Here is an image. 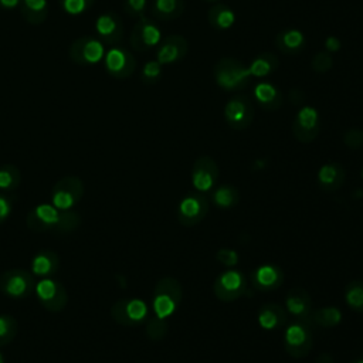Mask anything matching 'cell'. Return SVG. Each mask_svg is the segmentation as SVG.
Instances as JSON below:
<instances>
[{"instance_id":"cell-1","label":"cell","mask_w":363,"mask_h":363,"mask_svg":"<svg viewBox=\"0 0 363 363\" xmlns=\"http://www.w3.org/2000/svg\"><path fill=\"white\" fill-rule=\"evenodd\" d=\"M213 75L216 84L227 92L242 89L252 78L248 67L233 57L220 58L213 67Z\"/></svg>"},{"instance_id":"cell-2","label":"cell","mask_w":363,"mask_h":363,"mask_svg":"<svg viewBox=\"0 0 363 363\" xmlns=\"http://www.w3.org/2000/svg\"><path fill=\"white\" fill-rule=\"evenodd\" d=\"M183 298L180 282L173 277L160 278L153 291V311L157 318L166 319L173 315Z\"/></svg>"},{"instance_id":"cell-3","label":"cell","mask_w":363,"mask_h":363,"mask_svg":"<svg viewBox=\"0 0 363 363\" xmlns=\"http://www.w3.org/2000/svg\"><path fill=\"white\" fill-rule=\"evenodd\" d=\"M313 346V335L311 323L306 320H294L285 328L284 347L294 359H303L309 354Z\"/></svg>"},{"instance_id":"cell-4","label":"cell","mask_w":363,"mask_h":363,"mask_svg":"<svg viewBox=\"0 0 363 363\" xmlns=\"http://www.w3.org/2000/svg\"><path fill=\"white\" fill-rule=\"evenodd\" d=\"M105 44L92 35H81L68 48L69 60L78 65H95L104 61Z\"/></svg>"},{"instance_id":"cell-5","label":"cell","mask_w":363,"mask_h":363,"mask_svg":"<svg viewBox=\"0 0 363 363\" xmlns=\"http://www.w3.org/2000/svg\"><path fill=\"white\" fill-rule=\"evenodd\" d=\"M254 116V105L247 94L234 95L224 106L225 122L234 130L247 129L252 123Z\"/></svg>"},{"instance_id":"cell-6","label":"cell","mask_w":363,"mask_h":363,"mask_svg":"<svg viewBox=\"0 0 363 363\" xmlns=\"http://www.w3.org/2000/svg\"><path fill=\"white\" fill-rule=\"evenodd\" d=\"M247 289L245 275L234 268H228L217 275L213 282V292L223 302H233L244 295Z\"/></svg>"},{"instance_id":"cell-7","label":"cell","mask_w":363,"mask_h":363,"mask_svg":"<svg viewBox=\"0 0 363 363\" xmlns=\"http://www.w3.org/2000/svg\"><path fill=\"white\" fill-rule=\"evenodd\" d=\"M320 126L322 123L319 112L313 106L305 105L295 115L291 125V130L298 142L311 143L319 135Z\"/></svg>"},{"instance_id":"cell-8","label":"cell","mask_w":363,"mask_h":363,"mask_svg":"<svg viewBox=\"0 0 363 363\" xmlns=\"http://www.w3.org/2000/svg\"><path fill=\"white\" fill-rule=\"evenodd\" d=\"M160 41H162V28L159 27V24L146 16L139 17L129 37V43L132 48L139 52H143L159 45Z\"/></svg>"},{"instance_id":"cell-9","label":"cell","mask_w":363,"mask_h":363,"mask_svg":"<svg viewBox=\"0 0 363 363\" xmlns=\"http://www.w3.org/2000/svg\"><path fill=\"white\" fill-rule=\"evenodd\" d=\"M105 71L116 79L129 78L136 69V60L130 51L119 45L111 47L104 57Z\"/></svg>"},{"instance_id":"cell-10","label":"cell","mask_w":363,"mask_h":363,"mask_svg":"<svg viewBox=\"0 0 363 363\" xmlns=\"http://www.w3.org/2000/svg\"><path fill=\"white\" fill-rule=\"evenodd\" d=\"M208 213V200L203 194L190 193L184 196L176 210L177 220L184 227H194L204 220Z\"/></svg>"},{"instance_id":"cell-11","label":"cell","mask_w":363,"mask_h":363,"mask_svg":"<svg viewBox=\"0 0 363 363\" xmlns=\"http://www.w3.org/2000/svg\"><path fill=\"white\" fill-rule=\"evenodd\" d=\"M220 176V169L216 160L208 156L203 155L199 156L191 167V184L199 191H210L216 187Z\"/></svg>"},{"instance_id":"cell-12","label":"cell","mask_w":363,"mask_h":363,"mask_svg":"<svg viewBox=\"0 0 363 363\" xmlns=\"http://www.w3.org/2000/svg\"><path fill=\"white\" fill-rule=\"evenodd\" d=\"M96 37L106 45H118L123 37L122 18L113 11H104L95 20Z\"/></svg>"},{"instance_id":"cell-13","label":"cell","mask_w":363,"mask_h":363,"mask_svg":"<svg viewBox=\"0 0 363 363\" xmlns=\"http://www.w3.org/2000/svg\"><path fill=\"white\" fill-rule=\"evenodd\" d=\"M189 52V41L180 34H170L162 38L157 45L156 60L162 65L173 64L183 60Z\"/></svg>"},{"instance_id":"cell-14","label":"cell","mask_w":363,"mask_h":363,"mask_svg":"<svg viewBox=\"0 0 363 363\" xmlns=\"http://www.w3.org/2000/svg\"><path fill=\"white\" fill-rule=\"evenodd\" d=\"M284 271L274 264H262L251 272L252 286L261 292L278 289L284 282Z\"/></svg>"},{"instance_id":"cell-15","label":"cell","mask_w":363,"mask_h":363,"mask_svg":"<svg viewBox=\"0 0 363 363\" xmlns=\"http://www.w3.org/2000/svg\"><path fill=\"white\" fill-rule=\"evenodd\" d=\"M112 315L122 325H136L146 318L147 305L142 299L119 301L113 305Z\"/></svg>"},{"instance_id":"cell-16","label":"cell","mask_w":363,"mask_h":363,"mask_svg":"<svg viewBox=\"0 0 363 363\" xmlns=\"http://www.w3.org/2000/svg\"><path fill=\"white\" fill-rule=\"evenodd\" d=\"M285 309L295 318L309 322L313 311L312 298L303 288H292L285 296ZM311 323V322H309Z\"/></svg>"},{"instance_id":"cell-17","label":"cell","mask_w":363,"mask_h":363,"mask_svg":"<svg viewBox=\"0 0 363 363\" xmlns=\"http://www.w3.org/2000/svg\"><path fill=\"white\" fill-rule=\"evenodd\" d=\"M257 322L265 330H275L286 325L288 312L279 303H264L257 313Z\"/></svg>"},{"instance_id":"cell-18","label":"cell","mask_w":363,"mask_h":363,"mask_svg":"<svg viewBox=\"0 0 363 363\" xmlns=\"http://www.w3.org/2000/svg\"><path fill=\"white\" fill-rule=\"evenodd\" d=\"M346 179V172L340 163L329 162L320 166L318 172V184L323 191L332 193L339 190Z\"/></svg>"},{"instance_id":"cell-19","label":"cell","mask_w":363,"mask_h":363,"mask_svg":"<svg viewBox=\"0 0 363 363\" xmlns=\"http://www.w3.org/2000/svg\"><path fill=\"white\" fill-rule=\"evenodd\" d=\"M254 98H255V102L265 111H275L284 102L281 89L267 81L257 82L254 88Z\"/></svg>"},{"instance_id":"cell-20","label":"cell","mask_w":363,"mask_h":363,"mask_svg":"<svg viewBox=\"0 0 363 363\" xmlns=\"http://www.w3.org/2000/svg\"><path fill=\"white\" fill-rule=\"evenodd\" d=\"M274 43L277 45V48L286 55H294L301 52L305 45H306V38L303 35V33L301 30L296 28H286L279 31L275 38Z\"/></svg>"},{"instance_id":"cell-21","label":"cell","mask_w":363,"mask_h":363,"mask_svg":"<svg viewBox=\"0 0 363 363\" xmlns=\"http://www.w3.org/2000/svg\"><path fill=\"white\" fill-rule=\"evenodd\" d=\"M184 9V0H153L150 4V14L159 21H170L179 18Z\"/></svg>"},{"instance_id":"cell-22","label":"cell","mask_w":363,"mask_h":363,"mask_svg":"<svg viewBox=\"0 0 363 363\" xmlns=\"http://www.w3.org/2000/svg\"><path fill=\"white\" fill-rule=\"evenodd\" d=\"M18 10L28 24L38 26L48 16V0H21Z\"/></svg>"},{"instance_id":"cell-23","label":"cell","mask_w":363,"mask_h":363,"mask_svg":"<svg viewBox=\"0 0 363 363\" xmlns=\"http://www.w3.org/2000/svg\"><path fill=\"white\" fill-rule=\"evenodd\" d=\"M207 21L214 30L224 31L234 24L235 14L227 4L216 3L207 13Z\"/></svg>"},{"instance_id":"cell-24","label":"cell","mask_w":363,"mask_h":363,"mask_svg":"<svg viewBox=\"0 0 363 363\" xmlns=\"http://www.w3.org/2000/svg\"><path fill=\"white\" fill-rule=\"evenodd\" d=\"M279 67V60L275 54L267 51V52H261L259 55H257L248 69H250V74L251 77H255V78H264V77H268L271 75L272 72H275Z\"/></svg>"},{"instance_id":"cell-25","label":"cell","mask_w":363,"mask_h":363,"mask_svg":"<svg viewBox=\"0 0 363 363\" xmlns=\"http://www.w3.org/2000/svg\"><path fill=\"white\" fill-rule=\"evenodd\" d=\"M342 319H343V315L339 308L323 306L312 311L309 322L322 328H333V326H337L342 322Z\"/></svg>"},{"instance_id":"cell-26","label":"cell","mask_w":363,"mask_h":363,"mask_svg":"<svg viewBox=\"0 0 363 363\" xmlns=\"http://www.w3.org/2000/svg\"><path fill=\"white\" fill-rule=\"evenodd\" d=\"M211 200H213L214 206H217L218 208L228 210L238 203L240 193H238L237 187L233 184H221L213 191Z\"/></svg>"},{"instance_id":"cell-27","label":"cell","mask_w":363,"mask_h":363,"mask_svg":"<svg viewBox=\"0 0 363 363\" xmlns=\"http://www.w3.org/2000/svg\"><path fill=\"white\" fill-rule=\"evenodd\" d=\"M345 301L352 311L363 313V281L353 279L346 285Z\"/></svg>"},{"instance_id":"cell-28","label":"cell","mask_w":363,"mask_h":363,"mask_svg":"<svg viewBox=\"0 0 363 363\" xmlns=\"http://www.w3.org/2000/svg\"><path fill=\"white\" fill-rule=\"evenodd\" d=\"M162 74H163L162 64L157 60H150L142 68L140 81L145 85H153V84H157L160 81Z\"/></svg>"},{"instance_id":"cell-29","label":"cell","mask_w":363,"mask_h":363,"mask_svg":"<svg viewBox=\"0 0 363 363\" xmlns=\"http://www.w3.org/2000/svg\"><path fill=\"white\" fill-rule=\"evenodd\" d=\"M60 7L69 16H81L86 13L95 3V0H58Z\"/></svg>"},{"instance_id":"cell-30","label":"cell","mask_w":363,"mask_h":363,"mask_svg":"<svg viewBox=\"0 0 363 363\" xmlns=\"http://www.w3.org/2000/svg\"><path fill=\"white\" fill-rule=\"evenodd\" d=\"M35 217L44 224V225H52V224H58L61 220L60 213L57 211V208L54 206L50 204H40L35 207L34 210Z\"/></svg>"},{"instance_id":"cell-31","label":"cell","mask_w":363,"mask_h":363,"mask_svg":"<svg viewBox=\"0 0 363 363\" xmlns=\"http://www.w3.org/2000/svg\"><path fill=\"white\" fill-rule=\"evenodd\" d=\"M4 291L11 296H21L28 291L27 277L23 275H11L4 285Z\"/></svg>"},{"instance_id":"cell-32","label":"cell","mask_w":363,"mask_h":363,"mask_svg":"<svg viewBox=\"0 0 363 363\" xmlns=\"http://www.w3.org/2000/svg\"><path fill=\"white\" fill-rule=\"evenodd\" d=\"M333 64H335V61H333V57H332V54L329 51H319L312 58L311 67H312V69L315 72L325 74V72L332 69Z\"/></svg>"},{"instance_id":"cell-33","label":"cell","mask_w":363,"mask_h":363,"mask_svg":"<svg viewBox=\"0 0 363 363\" xmlns=\"http://www.w3.org/2000/svg\"><path fill=\"white\" fill-rule=\"evenodd\" d=\"M146 333L152 340H160L166 336L167 333V325L164 322V319L160 318H153L149 320L147 326H146Z\"/></svg>"},{"instance_id":"cell-34","label":"cell","mask_w":363,"mask_h":363,"mask_svg":"<svg viewBox=\"0 0 363 363\" xmlns=\"http://www.w3.org/2000/svg\"><path fill=\"white\" fill-rule=\"evenodd\" d=\"M57 284L52 279H41L35 285V294L41 301H51L55 298Z\"/></svg>"},{"instance_id":"cell-35","label":"cell","mask_w":363,"mask_h":363,"mask_svg":"<svg viewBox=\"0 0 363 363\" xmlns=\"http://www.w3.org/2000/svg\"><path fill=\"white\" fill-rule=\"evenodd\" d=\"M75 201V196L71 191H67L64 189H58L52 194V204L58 210H68L72 207Z\"/></svg>"},{"instance_id":"cell-36","label":"cell","mask_w":363,"mask_h":363,"mask_svg":"<svg viewBox=\"0 0 363 363\" xmlns=\"http://www.w3.org/2000/svg\"><path fill=\"white\" fill-rule=\"evenodd\" d=\"M343 142L352 150L360 149L362 145H363V133H362V130L357 129V128L347 129L345 132V135H343Z\"/></svg>"},{"instance_id":"cell-37","label":"cell","mask_w":363,"mask_h":363,"mask_svg":"<svg viewBox=\"0 0 363 363\" xmlns=\"http://www.w3.org/2000/svg\"><path fill=\"white\" fill-rule=\"evenodd\" d=\"M216 259L220 264H223V265H225L228 268H233V267H235L238 264V254L234 250H231V248H220L216 252Z\"/></svg>"},{"instance_id":"cell-38","label":"cell","mask_w":363,"mask_h":363,"mask_svg":"<svg viewBox=\"0 0 363 363\" xmlns=\"http://www.w3.org/2000/svg\"><path fill=\"white\" fill-rule=\"evenodd\" d=\"M147 0H125L123 1V10L130 16V17H142L145 10H146Z\"/></svg>"},{"instance_id":"cell-39","label":"cell","mask_w":363,"mask_h":363,"mask_svg":"<svg viewBox=\"0 0 363 363\" xmlns=\"http://www.w3.org/2000/svg\"><path fill=\"white\" fill-rule=\"evenodd\" d=\"M51 268H52V264L50 258L44 254H40L33 259V272L35 275H45L51 271Z\"/></svg>"},{"instance_id":"cell-40","label":"cell","mask_w":363,"mask_h":363,"mask_svg":"<svg viewBox=\"0 0 363 363\" xmlns=\"http://www.w3.org/2000/svg\"><path fill=\"white\" fill-rule=\"evenodd\" d=\"M16 169L13 166H6L0 169V189H9L13 184V172Z\"/></svg>"},{"instance_id":"cell-41","label":"cell","mask_w":363,"mask_h":363,"mask_svg":"<svg viewBox=\"0 0 363 363\" xmlns=\"http://www.w3.org/2000/svg\"><path fill=\"white\" fill-rule=\"evenodd\" d=\"M340 40L335 35H329L326 40H325V47H326V51L329 52H335V51H339L340 50Z\"/></svg>"},{"instance_id":"cell-42","label":"cell","mask_w":363,"mask_h":363,"mask_svg":"<svg viewBox=\"0 0 363 363\" xmlns=\"http://www.w3.org/2000/svg\"><path fill=\"white\" fill-rule=\"evenodd\" d=\"M289 99L294 105H299V104H303L305 101V95L302 92V89H298V88H294L289 91Z\"/></svg>"},{"instance_id":"cell-43","label":"cell","mask_w":363,"mask_h":363,"mask_svg":"<svg viewBox=\"0 0 363 363\" xmlns=\"http://www.w3.org/2000/svg\"><path fill=\"white\" fill-rule=\"evenodd\" d=\"M9 213H10V204H9V201H7L4 197L0 196V220L6 218V217L9 216Z\"/></svg>"},{"instance_id":"cell-44","label":"cell","mask_w":363,"mask_h":363,"mask_svg":"<svg viewBox=\"0 0 363 363\" xmlns=\"http://www.w3.org/2000/svg\"><path fill=\"white\" fill-rule=\"evenodd\" d=\"M21 0H0V9L3 10H13L20 6Z\"/></svg>"},{"instance_id":"cell-45","label":"cell","mask_w":363,"mask_h":363,"mask_svg":"<svg viewBox=\"0 0 363 363\" xmlns=\"http://www.w3.org/2000/svg\"><path fill=\"white\" fill-rule=\"evenodd\" d=\"M10 332V320L4 316H0V339Z\"/></svg>"},{"instance_id":"cell-46","label":"cell","mask_w":363,"mask_h":363,"mask_svg":"<svg viewBox=\"0 0 363 363\" xmlns=\"http://www.w3.org/2000/svg\"><path fill=\"white\" fill-rule=\"evenodd\" d=\"M315 363H335L333 362V357L329 354V353H322Z\"/></svg>"},{"instance_id":"cell-47","label":"cell","mask_w":363,"mask_h":363,"mask_svg":"<svg viewBox=\"0 0 363 363\" xmlns=\"http://www.w3.org/2000/svg\"><path fill=\"white\" fill-rule=\"evenodd\" d=\"M350 363H363V357H359V359H354V360H352Z\"/></svg>"},{"instance_id":"cell-48","label":"cell","mask_w":363,"mask_h":363,"mask_svg":"<svg viewBox=\"0 0 363 363\" xmlns=\"http://www.w3.org/2000/svg\"><path fill=\"white\" fill-rule=\"evenodd\" d=\"M207 1H213V3H218L220 0H207Z\"/></svg>"},{"instance_id":"cell-49","label":"cell","mask_w":363,"mask_h":363,"mask_svg":"<svg viewBox=\"0 0 363 363\" xmlns=\"http://www.w3.org/2000/svg\"><path fill=\"white\" fill-rule=\"evenodd\" d=\"M0 363H3V356H1V353H0Z\"/></svg>"},{"instance_id":"cell-50","label":"cell","mask_w":363,"mask_h":363,"mask_svg":"<svg viewBox=\"0 0 363 363\" xmlns=\"http://www.w3.org/2000/svg\"><path fill=\"white\" fill-rule=\"evenodd\" d=\"M360 174H362V179H363V167H362V172H360Z\"/></svg>"},{"instance_id":"cell-51","label":"cell","mask_w":363,"mask_h":363,"mask_svg":"<svg viewBox=\"0 0 363 363\" xmlns=\"http://www.w3.org/2000/svg\"><path fill=\"white\" fill-rule=\"evenodd\" d=\"M362 133H363V130H362Z\"/></svg>"}]
</instances>
